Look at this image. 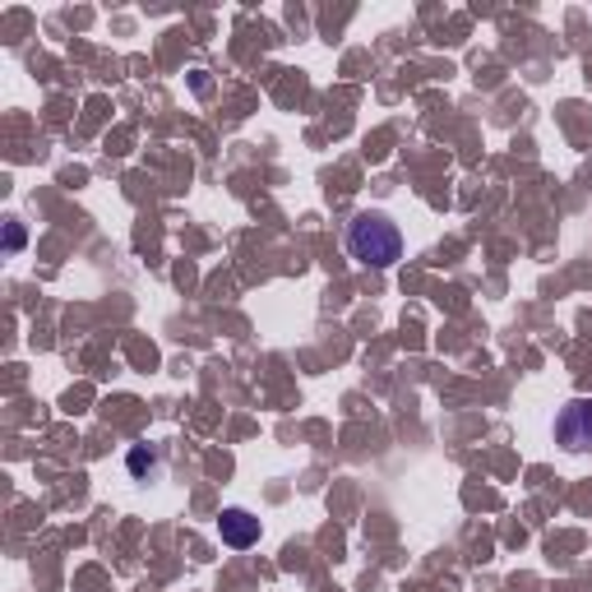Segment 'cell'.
<instances>
[{"label":"cell","mask_w":592,"mask_h":592,"mask_svg":"<svg viewBox=\"0 0 592 592\" xmlns=\"http://www.w3.org/2000/svg\"><path fill=\"white\" fill-rule=\"evenodd\" d=\"M130 467L134 472H157V459H153V453H149V459H144V453H130Z\"/></svg>","instance_id":"cell-5"},{"label":"cell","mask_w":592,"mask_h":592,"mask_svg":"<svg viewBox=\"0 0 592 592\" xmlns=\"http://www.w3.org/2000/svg\"><path fill=\"white\" fill-rule=\"evenodd\" d=\"M5 250H10V254H14V250H24V227H19V223L5 227Z\"/></svg>","instance_id":"cell-4"},{"label":"cell","mask_w":592,"mask_h":592,"mask_svg":"<svg viewBox=\"0 0 592 592\" xmlns=\"http://www.w3.org/2000/svg\"><path fill=\"white\" fill-rule=\"evenodd\" d=\"M218 532H223V546H232V550H250L254 542H260V519H254L250 509H223Z\"/></svg>","instance_id":"cell-3"},{"label":"cell","mask_w":592,"mask_h":592,"mask_svg":"<svg viewBox=\"0 0 592 592\" xmlns=\"http://www.w3.org/2000/svg\"><path fill=\"white\" fill-rule=\"evenodd\" d=\"M347 254L366 269H393L403 260V232L384 213H357L347 223Z\"/></svg>","instance_id":"cell-1"},{"label":"cell","mask_w":592,"mask_h":592,"mask_svg":"<svg viewBox=\"0 0 592 592\" xmlns=\"http://www.w3.org/2000/svg\"><path fill=\"white\" fill-rule=\"evenodd\" d=\"M556 440L569 453H583L592 449V399H569L556 417Z\"/></svg>","instance_id":"cell-2"}]
</instances>
